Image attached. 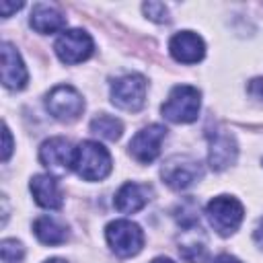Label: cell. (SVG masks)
<instances>
[{
    "label": "cell",
    "mask_w": 263,
    "mask_h": 263,
    "mask_svg": "<svg viewBox=\"0 0 263 263\" xmlns=\"http://www.w3.org/2000/svg\"><path fill=\"white\" fill-rule=\"evenodd\" d=\"M74 171L84 181H101L111 173V154L109 150L92 140L80 142L74 154Z\"/></svg>",
    "instance_id": "1"
},
{
    "label": "cell",
    "mask_w": 263,
    "mask_h": 263,
    "mask_svg": "<svg viewBox=\"0 0 263 263\" xmlns=\"http://www.w3.org/2000/svg\"><path fill=\"white\" fill-rule=\"evenodd\" d=\"M199 105H201V95L195 86L177 84L168 92L160 111H162V117L173 123H191L197 119Z\"/></svg>",
    "instance_id": "2"
},
{
    "label": "cell",
    "mask_w": 263,
    "mask_h": 263,
    "mask_svg": "<svg viewBox=\"0 0 263 263\" xmlns=\"http://www.w3.org/2000/svg\"><path fill=\"white\" fill-rule=\"evenodd\" d=\"M205 216L218 234L228 236L234 230H238L245 210L238 199H234L230 195H218L205 205Z\"/></svg>",
    "instance_id": "3"
},
{
    "label": "cell",
    "mask_w": 263,
    "mask_h": 263,
    "mask_svg": "<svg viewBox=\"0 0 263 263\" xmlns=\"http://www.w3.org/2000/svg\"><path fill=\"white\" fill-rule=\"evenodd\" d=\"M45 107H47V111H49L51 117L70 123V121H76L82 115L84 99H82V95L74 86H70V84H58V86H53L47 92Z\"/></svg>",
    "instance_id": "4"
},
{
    "label": "cell",
    "mask_w": 263,
    "mask_h": 263,
    "mask_svg": "<svg viewBox=\"0 0 263 263\" xmlns=\"http://www.w3.org/2000/svg\"><path fill=\"white\" fill-rule=\"evenodd\" d=\"M105 236H107V242L113 249V253L119 257H132V255L140 253V249L144 245V234H142L140 226L129 220L109 222L105 228Z\"/></svg>",
    "instance_id": "5"
},
{
    "label": "cell",
    "mask_w": 263,
    "mask_h": 263,
    "mask_svg": "<svg viewBox=\"0 0 263 263\" xmlns=\"http://www.w3.org/2000/svg\"><path fill=\"white\" fill-rule=\"evenodd\" d=\"M146 78L142 74L119 76L111 84V101L123 111H140L146 101Z\"/></svg>",
    "instance_id": "6"
},
{
    "label": "cell",
    "mask_w": 263,
    "mask_h": 263,
    "mask_svg": "<svg viewBox=\"0 0 263 263\" xmlns=\"http://www.w3.org/2000/svg\"><path fill=\"white\" fill-rule=\"evenodd\" d=\"M160 175H162V181L168 187L187 189L201 177V164L195 158L187 156V154H177V156H171L162 164Z\"/></svg>",
    "instance_id": "7"
},
{
    "label": "cell",
    "mask_w": 263,
    "mask_h": 263,
    "mask_svg": "<svg viewBox=\"0 0 263 263\" xmlns=\"http://www.w3.org/2000/svg\"><path fill=\"white\" fill-rule=\"evenodd\" d=\"M74 154H76V148H72V144L60 136L45 140L39 148L41 164L53 175H66L68 171H72L74 168Z\"/></svg>",
    "instance_id": "8"
},
{
    "label": "cell",
    "mask_w": 263,
    "mask_h": 263,
    "mask_svg": "<svg viewBox=\"0 0 263 263\" xmlns=\"http://www.w3.org/2000/svg\"><path fill=\"white\" fill-rule=\"evenodd\" d=\"M55 53L64 64H80L90 58L92 53V39L82 29L64 31L55 41Z\"/></svg>",
    "instance_id": "9"
},
{
    "label": "cell",
    "mask_w": 263,
    "mask_h": 263,
    "mask_svg": "<svg viewBox=\"0 0 263 263\" xmlns=\"http://www.w3.org/2000/svg\"><path fill=\"white\" fill-rule=\"evenodd\" d=\"M164 138H166V127L160 123H152V125L140 129L129 140V154L138 162L148 164L160 154V144Z\"/></svg>",
    "instance_id": "10"
},
{
    "label": "cell",
    "mask_w": 263,
    "mask_h": 263,
    "mask_svg": "<svg viewBox=\"0 0 263 263\" xmlns=\"http://www.w3.org/2000/svg\"><path fill=\"white\" fill-rule=\"evenodd\" d=\"M168 49H171V55L181 64H195L205 53L203 39L193 31H181L173 35L168 41Z\"/></svg>",
    "instance_id": "11"
},
{
    "label": "cell",
    "mask_w": 263,
    "mask_h": 263,
    "mask_svg": "<svg viewBox=\"0 0 263 263\" xmlns=\"http://www.w3.org/2000/svg\"><path fill=\"white\" fill-rule=\"evenodd\" d=\"M236 152H238V146H236V140L232 134L220 129V132H214L210 136L208 160H210V166L214 171H224L226 166H230L236 160Z\"/></svg>",
    "instance_id": "12"
},
{
    "label": "cell",
    "mask_w": 263,
    "mask_h": 263,
    "mask_svg": "<svg viewBox=\"0 0 263 263\" xmlns=\"http://www.w3.org/2000/svg\"><path fill=\"white\" fill-rule=\"evenodd\" d=\"M27 80H29V74L21 53L10 43H2V84L6 88L21 90L27 84Z\"/></svg>",
    "instance_id": "13"
},
{
    "label": "cell",
    "mask_w": 263,
    "mask_h": 263,
    "mask_svg": "<svg viewBox=\"0 0 263 263\" xmlns=\"http://www.w3.org/2000/svg\"><path fill=\"white\" fill-rule=\"evenodd\" d=\"M150 193H152V189L148 185L132 183L129 181V183H125V185L119 187V191L115 193L113 203H115V208L121 214H136V212H140L148 203Z\"/></svg>",
    "instance_id": "14"
},
{
    "label": "cell",
    "mask_w": 263,
    "mask_h": 263,
    "mask_svg": "<svg viewBox=\"0 0 263 263\" xmlns=\"http://www.w3.org/2000/svg\"><path fill=\"white\" fill-rule=\"evenodd\" d=\"M31 193L35 197V201L41 205V208H47V210H60L62 203H64V197H62V191L55 183L53 177L49 175H35L31 179Z\"/></svg>",
    "instance_id": "15"
},
{
    "label": "cell",
    "mask_w": 263,
    "mask_h": 263,
    "mask_svg": "<svg viewBox=\"0 0 263 263\" xmlns=\"http://www.w3.org/2000/svg\"><path fill=\"white\" fill-rule=\"evenodd\" d=\"M31 27L37 33H55L66 27V16L51 4H35L31 10Z\"/></svg>",
    "instance_id": "16"
},
{
    "label": "cell",
    "mask_w": 263,
    "mask_h": 263,
    "mask_svg": "<svg viewBox=\"0 0 263 263\" xmlns=\"http://www.w3.org/2000/svg\"><path fill=\"white\" fill-rule=\"evenodd\" d=\"M33 232L43 245H62L68 238V228L49 216L37 218L33 222Z\"/></svg>",
    "instance_id": "17"
},
{
    "label": "cell",
    "mask_w": 263,
    "mask_h": 263,
    "mask_svg": "<svg viewBox=\"0 0 263 263\" xmlns=\"http://www.w3.org/2000/svg\"><path fill=\"white\" fill-rule=\"evenodd\" d=\"M179 255L187 263H199L205 257V240H203L199 228H195V226L185 228V234L179 240Z\"/></svg>",
    "instance_id": "18"
},
{
    "label": "cell",
    "mask_w": 263,
    "mask_h": 263,
    "mask_svg": "<svg viewBox=\"0 0 263 263\" xmlns=\"http://www.w3.org/2000/svg\"><path fill=\"white\" fill-rule=\"evenodd\" d=\"M90 132H92L95 136H101L103 140L115 142V140H119L121 134H123V123H121L117 117H113V115L101 113V115H97V117L90 121Z\"/></svg>",
    "instance_id": "19"
},
{
    "label": "cell",
    "mask_w": 263,
    "mask_h": 263,
    "mask_svg": "<svg viewBox=\"0 0 263 263\" xmlns=\"http://www.w3.org/2000/svg\"><path fill=\"white\" fill-rule=\"evenodd\" d=\"M0 253H2V261L4 263H18L25 255V249L18 240L14 238H6L2 240V247H0Z\"/></svg>",
    "instance_id": "20"
},
{
    "label": "cell",
    "mask_w": 263,
    "mask_h": 263,
    "mask_svg": "<svg viewBox=\"0 0 263 263\" xmlns=\"http://www.w3.org/2000/svg\"><path fill=\"white\" fill-rule=\"evenodd\" d=\"M142 8H144V12L150 21H156V23H166L168 21V10L162 2H146Z\"/></svg>",
    "instance_id": "21"
},
{
    "label": "cell",
    "mask_w": 263,
    "mask_h": 263,
    "mask_svg": "<svg viewBox=\"0 0 263 263\" xmlns=\"http://www.w3.org/2000/svg\"><path fill=\"white\" fill-rule=\"evenodd\" d=\"M247 90H249L251 97L263 101V78H253V80L249 82V88H247Z\"/></svg>",
    "instance_id": "22"
},
{
    "label": "cell",
    "mask_w": 263,
    "mask_h": 263,
    "mask_svg": "<svg viewBox=\"0 0 263 263\" xmlns=\"http://www.w3.org/2000/svg\"><path fill=\"white\" fill-rule=\"evenodd\" d=\"M2 136H4V148H2V160L6 162L8 160V156H10V152H12V138H10V129L4 125V129H2Z\"/></svg>",
    "instance_id": "23"
},
{
    "label": "cell",
    "mask_w": 263,
    "mask_h": 263,
    "mask_svg": "<svg viewBox=\"0 0 263 263\" xmlns=\"http://www.w3.org/2000/svg\"><path fill=\"white\" fill-rule=\"evenodd\" d=\"M18 8H23V2H21V4H10L8 0H2V2H0V10H2V16H4V18H8V16H10L14 10H18Z\"/></svg>",
    "instance_id": "24"
},
{
    "label": "cell",
    "mask_w": 263,
    "mask_h": 263,
    "mask_svg": "<svg viewBox=\"0 0 263 263\" xmlns=\"http://www.w3.org/2000/svg\"><path fill=\"white\" fill-rule=\"evenodd\" d=\"M210 263H240L236 257H232V255H218L216 259H212Z\"/></svg>",
    "instance_id": "25"
},
{
    "label": "cell",
    "mask_w": 263,
    "mask_h": 263,
    "mask_svg": "<svg viewBox=\"0 0 263 263\" xmlns=\"http://www.w3.org/2000/svg\"><path fill=\"white\" fill-rule=\"evenodd\" d=\"M255 240H257V245L263 249V220L259 222V226H257V230H255Z\"/></svg>",
    "instance_id": "26"
},
{
    "label": "cell",
    "mask_w": 263,
    "mask_h": 263,
    "mask_svg": "<svg viewBox=\"0 0 263 263\" xmlns=\"http://www.w3.org/2000/svg\"><path fill=\"white\" fill-rule=\"evenodd\" d=\"M150 263H175V261H171V259H166V257H156V259H152Z\"/></svg>",
    "instance_id": "27"
},
{
    "label": "cell",
    "mask_w": 263,
    "mask_h": 263,
    "mask_svg": "<svg viewBox=\"0 0 263 263\" xmlns=\"http://www.w3.org/2000/svg\"><path fill=\"white\" fill-rule=\"evenodd\" d=\"M45 263H66V261L64 259H47Z\"/></svg>",
    "instance_id": "28"
}]
</instances>
